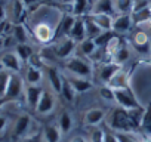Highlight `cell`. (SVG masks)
<instances>
[{
  "mask_svg": "<svg viewBox=\"0 0 151 142\" xmlns=\"http://www.w3.org/2000/svg\"><path fill=\"white\" fill-rule=\"evenodd\" d=\"M15 52L17 55L21 58L22 62H28L31 59V56L34 55V49L28 44V43H21V44H17L15 47Z\"/></svg>",
  "mask_w": 151,
  "mask_h": 142,
  "instance_id": "obj_27",
  "label": "cell"
},
{
  "mask_svg": "<svg viewBox=\"0 0 151 142\" xmlns=\"http://www.w3.org/2000/svg\"><path fill=\"white\" fill-rule=\"evenodd\" d=\"M64 77L68 80V83L73 86V89L76 90V93H85V92H89L92 87H93V83L91 79H83V77H77V76H73V74H68L65 73Z\"/></svg>",
  "mask_w": 151,
  "mask_h": 142,
  "instance_id": "obj_13",
  "label": "cell"
},
{
  "mask_svg": "<svg viewBox=\"0 0 151 142\" xmlns=\"http://www.w3.org/2000/svg\"><path fill=\"white\" fill-rule=\"evenodd\" d=\"M139 130L144 133V136H151V102L145 107L144 115L139 124Z\"/></svg>",
  "mask_w": 151,
  "mask_h": 142,
  "instance_id": "obj_25",
  "label": "cell"
},
{
  "mask_svg": "<svg viewBox=\"0 0 151 142\" xmlns=\"http://www.w3.org/2000/svg\"><path fill=\"white\" fill-rule=\"evenodd\" d=\"M76 43H80V42H83L85 39H88V34H86V24H85V16H80V18H77L76 19V24H74V27L71 28V31H70V34H68Z\"/></svg>",
  "mask_w": 151,
  "mask_h": 142,
  "instance_id": "obj_17",
  "label": "cell"
},
{
  "mask_svg": "<svg viewBox=\"0 0 151 142\" xmlns=\"http://www.w3.org/2000/svg\"><path fill=\"white\" fill-rule=\"evenodd\" d=\"M130 46H132V49H135L142 56L151 55V39L144 30H138L132 34Z\"/></svg>",
  "mask_w": 151,
  "mask_h": 142,
  "instance_id": "obj_5",
  "label": "cell"
},
{
  "mask_svg": "<svg viewBox=\"0 0 151 142\" xmlns=\"http://www.w3.org/2000/svg\"><path fill=\"white\" fill-rule=\"evenodd\" d=\"M27 142H45V139H43L42 133H34V135H30L28 136Z\"/></svg>",
  "mask_w": 151,
  "mask_h": 142,
  "instance_id": "obj_39",
  "label": "cell"
},
{
  "mask_svg": "<svg viewBox=\"0 0 151 142\" xmlns=\"http://www.w3.org/2000/svg\"><path fill=\"white\" fill-rule=\"evenodd\" d=\"M42 80H43V71H42V68L28 65V68L25 71V82H27V85H40Z\"/></svg>",
  "mask_w": 151,
  "mask_h": 142,
  "instance_id": "obj_23",
  "label": "cell"
},
{
  "mask_svg": "<svg viewBox=\"0 0 151 142\" xmlns=\"http://www.w3.org/2000/svg\"><path fill=\"white\" fill-rule=\"evenodd\" d=\"M85 24H86V34H88V39H95V37H98L101 33H102V30L86 15L85 16Z\"/></svg>",
  "mask_w": 151,
  "mask_h": 142,
  "instance_id": "obj_32",
  "label": "cell"
},
{
  "mask_svg": "<svg viewBox=\"0 0 151 142\" xmlns=\"http://www.w3.org/2000/svg\"><path fill=\"white\" fill-rule=\"evenodd\" d=\"M21 2L24 3V6L28 9V8H33V6H36L40 0H21Z\"/></svg>",
  "mask_w": 151,
  "mask_h": 142,
  "instance_id": "obj_42",
  "label": "cell"
},
{
  "mask_svg": "<svg viewBox=\"0 0 151 142\" xmlns=\"http://www.w3.org/2000/svg\"><path fill=\"white\" fill-rule=\"evenodd\" d=\"M55 105H56L55 92L45 89L43 93H42V98H40L37 107H36V113L40 114V115H47V114H50L55 110Z\"/></svg>",
  "mask_w": 151,
  "mask_h": 142,
  "instance_id": "obj_8",
  "label": "cell"
},
{
  "mask_svg": "<svg viewBox=\"0 0 151 142\" xmlns=\"http://www.w3.org/2000/svg\"><path fill=\"white\" fill-rule=\"evenodd\" d=\"M114 36H116L114 31H102V33H101L98 37H95L93 40H95L98 49H105V46L108 44V42H110Z\"/></svg>",
  "mask_w": 151,
  "mask_h": 142,
  "instance_id": "obj_34",
  "label": "cell"
},
{
  "mask_svg": "<svg viewBox=\"0 0 151 142\" xmlns=\"http://www.w3.org/2000/svg\"><path fill=\"white\" fill-rule=\"evenodd\" d=\"M64 68L68 74L77 76V77L92 79V76H93V67H92L91 61H88V58H85V56L73 55L71 58L65 59Z\"/></svg>",
  "mask_w": 151,
  "mask_h": 142,
  "instance_id": "obj_2",
  "label": "cell"
},
{
  "mask_svg": "<svg viewBox=\"0 0 151 142\" xmlns=\"http://www.w3.org/2000/svg\"><path fill=\"white\" fill-rule=\"evenodd\" d=\"M142 142H151V136H142Z\"/></svg>",
  "mask_w": 151,
  "mask_h": 142,
  "instance_id": "obj_45",
  "label": "cell"
},
{
  "mask_svg": "<svg viewBox=\"0 0 151 142\" xmlns=\"http://www.w3.org/2000/svg\"><path fill=\"white\" fill-rule=\"evenodd\" d=\"M91 2H92V3H93V2H95V0H91Z\"/></svg>",
  "mask_w": 151,
  "mask_h": 142,
  "instance_id": "obj_48",
  "label": "cell"
},
{
  "mask_svg": "<svg viewBox=\"0 0 151 142\" xmlns=\"http://www.w3.org/2000/svg\"><path fill=\"white\" fill-rule=\"evenodd\" d=\"M6 19V12H5V8L0 6V22Z\"/></svg>",
  "mask_w": 151,
  "mask_h": 142,
  "instance_id": "obj_43",
  "label": "cell"
},
{
  "mask_svg": "<svg viewBox=\"0 0 151 142\" xmlns=\"http://www.w3.org/2000/svg\"><path fill=\"white\" fill-rule=\"evenodd\" d=\"M47 2H50V0H47Z\"/></svg>",
  "mask_w": 151,
  "mask_h": 142,
  "instance_id": "obj_49",
  "label": "cell"
},
{
  "mask_svg": "<svg viewBox=\"0 0 151 142\" xmlns=\"http://www.w3.org/2000/svg\"><path fill=\"white\" fill-rule=\"evenodd\" d=\"M12 11H14V18L17 21H21L25 11H27V8L24 6V3L21 2V0H14V9Z\"/></svg>",
  "mask_w": 151,
  "mask_h": 142,
  "instance_id": "obj_37",
  "label": "cell"
},
{
  "mask_svg": "<svg viewBox=\"0 0 151 142\" xmlns=\"http://www.w3.org/2000/svg\"><path fill=\"white\" fill-rule=\"evenodd\" d=\"M61 3H64V5H73L74 0H61Z\"/></svg>",
  "mask_w": 151,
  "mask_h": 142,
  "instance_id": "obj_44",
  "label": "cell"
},
{
  "mask_svg": "<svg viewBox=\"0 0 151 142\" xmlns=\"http://www.w3.org/2000/svg\"><path fill=\"white\" fill-rule=\"evenodd\" d=\"M3 101H5L3 98H0V108H2V104H3Z\"/></svg>",
  "mask_w": 151,
  "mask_h": 142,
  "instance_id": "obj_46",
  "label": "cell"
},
{
  "mask_svg": "<svg viewBox=\"0 0 151 142\" xmlns=\"http://www.w3.org/2000/svg\"><path fill=\"white\" fill-rule=\"evenodd\" d=\"M120 71H122V65H119L113 61L104 62L98 70V80L102 85H110L113 82V79L120 73Z\"/></svg>",
  "mask_w": 151,
  "mask_h": 142,
  "instance_id": "obj_7",
  "label": "cell"
},
{
  "mask_svg": "<svg viewBox=\"0 0 151 142\" xmlns=\"http://www.w3.org/2000/svg\"><path fill=\"white\" fill-rule=\"evenodd\" d=\"M77 49L82 53V56H85V58H91L98 52V46L93 39H85L83 42H80L77 44Z\"/></svg>",
  "mask_w": 151,
  "mask_h": 142,
  "instance_id": "obj_22",
  "label": "cell"
},
{
  "mask_svg": "<svg viewBox=\"0 0 151 142\" xmlns=\"http://www.w3.org/2000/svg\"><path fill=\"white\" fill-rule=\"evenodd\" d=\"M33 126V120L28 114H21L15 124H14V136L15 138H25L30 133V129Z\"/></svg>",
  "mask_w": 151,
  "mask_h": 142,
  "instance_id": "obj_14",
  "label": "cell"
},
{
  "mask_svg": "<svg viewBox=\"0 0 151 142\" xmlns=\"http://www.w3.org/2000/svg\"><path fill=\"white\" fill-rule=\"evenodd\" d=\"M11 76H12V73H11V71H8V70H5V68L0 71V98H3V99H5V95L8 92Z\"/></svg>",
  "mask_w": 151,
  "mask_h": 142,
  "instance_id": "obj_30",
  "label": "cell"
},
{
  "mask_svg": "<svg viewBox=\"0 0 151 142\" xmlns=\"http://www.w3.org/2000/svg\"><path fill=\"white\" fill-rule=\"evenodd\" d=\"M102 142H120L117 135L113 130H104V136H102Z\"/></svg>",
  "mask_w": 151,
  "mask_h": 142,
  "instance_id": "obj_38",
  "label": "cell"
},
{
  "mask_svg": "<svg viewBox=\"0 0 151 142\" xmlns=\"http://www.w3.org/2000/svg\"><path fill=\"white\" fill-rule=\"evenodd\" d=\"M70 142H91L88 138H85V136H82V135H77V136H73L71 139H70Z\"/></svg>",
  "mask_w": 151,
  "mask_h": 142,
  "instance_id": "obj_41",
  "label": "cell"
},
{
  "mask_svg": "<svg viewBox=\"0 0 151 142\" xmlns=\"http://www.w3.org/2000/svg\"><path fill=\"white\" fill-rule=\"evenodd\" d=\"M58 126H59L62 135L71 132V129H73V126H74L73 114H71L70 111H62V113L59 114V118H58Z\"/></svg>",
  "mask_w": 151,
  "mask_h": 142,
  "instance_id": "obj_24",
  "label": "cell"
},
{
  "mask_svg": "<svg viewBox=\"0 0 151 142\" xmlns=\"http://www.w3.org/2000/svg\"><path fill=\"white\" fill-rule=\"evenodd\" d=\"M8 127V117L0 115V133L5 132V129Z\"/></svg>",
  "mask_w": 151,
  "mask_h": 142,
  "instance_id": "obj_40",
  "label": "cell"
},
{
  "mask_svg": "<svg viewBox=\"0 0 151 142\" xmlns=\"http://www.w3.org/2000/svg\"><path fill=\"white\" fill-rule=\"evenodd\" d=\"M129 55H130V47H129L127 44L122 43V44L119 46L117 52L114 53V56L111 58V61L116 62V64H119V65H122L123 62H126V61L129 59Z\"/></svg>",
  "mask_w": 151,
  "mask_h": 142,
  "instance_id": "obj_28",
  "label": "cell"
},
{
  "mask_svg": "<svg viewBox=\"0 0 151 142\" xmlns=\"http://www.w3.org/2000/svg\"><path fill=\"white\" fill-rule=\"evenodd\" d=\"M91 8H92L91 0H74V3L71 5V15H74L76 18L86 16L91 14Z\"/></svg>",
  "mask_w": 151,
  "mask_h": 142,
  "instance_id": "obj_19",
  "label": "cell"
},
{
  "mask_svg": "<svg viewBox=\"0 0 151 142\" xmlns=\"http://www.w3.org/2000/svg\"><path fill=\"white\" fill-rule=\"evenodd\" d=\"M120 142H142V136L138 135V132L130 133H116Z\"/></svg>",
  "mask_w": 151,
  "mask_h": 142,
  "instance_id": "obj_36",
  "label": "cell"
},
{
  "mask_svg": "<svg viewBox=\"0 0 151 142\" xmlns=\"http://www.w3.org/2000/svg\"><path fill=\"white\" fill-rule=\"evenodd\" d=\"M91 14H105V15L116 16L117 15L116 2L114 0H95L91 8Z\"/></svg>",
  "mask_w": 151,
  "mask_h": 142,
  "instance_id": "obj_15",
  "label": "cell"
},
{
  "mask_svg": "<svg viewBox=\"0 0 151 142\" xmlns=\"http://www.w3.org/2000/svg\"><path fill=\"white\" fill-rule=\"evenodd\" d=\"M12 36L15 37V40H17L18 44H21V43H28V31H27L25 25H22V24L14 25V28H12Z\"/></svg>",
  "mask_w": 151,
  "mask_h": 142,
  "instance_id": "obj_29",
  "label": "cell"
},
{
  "mask_svg": "<svg viewBox=\"0 0 151 142\" xmlns=\"http://www.w3.org/2000/svg\"><path fill=\"white\" fill-rule=\"evenodd\" d=\"M53 52L58 59H68L74 55L76 49H77V43H76L70 36H61L55 43H53Z\"/></svg>",
  "mask_w": 151,
  "mask_h": 142,
  "instance_id": "obj_4",
  "label": "cell"
},
{
  "mask_svg": "<svg viewBox=\"0 0 151 142\" xmlns=\"http://www.w3.org/2000/svg\"><path fill=\"white\" fill-rule=\"evenodd\" d=\"M43 87L40 85H27L25 86V92H24V96H25V104L36 111V107L42 98V93H43Z\"/></svg>",
  "mask_w": 151,
  "mask_h": 142,
  "instance_id": "obj_11",
  "label": "cell"
},
{
  "mask_svg": "<svg viewBox=\"0 0 151 142\" xmlns=\"http://www.w3.org/2000/svg\"><path fill=\"white\" fill-rule=\"evenodd\" d=\"M116 2V11L119 14H132L135 0H114Z\"/></svg>",
  "mask_w": 151,
  "mask_h": 142,
  "instance_id": "obj_31",
  "label": "cell"
},
{
  "mask_svg": "<svg viewBox=\"0 0 151 142\" xmlns=\"http://www.w3.org/2000/svg\"><path fill=\"white\" fill-rule=\"evenodd\" d=\"M46 77H47V83L50 86V89L55 93H61L62 90V85H64V76L58 71L56 67L53 65H46Z\"/></svg>",
  "mask_w": 151,
  "mask_h": 142,
  "instance_id": "obj_10",
  "label": "cell"
},
{
  "mask_svg": "<svg viewBox=\"0 0 151 142\" xmlns=\"http://www.w3.org/2000/svg\"><path fill=\"white\" fill-rule=\"evenodd\" d=\"M135 25L132 14H119L114 16V22H113V31L116 34H126L132 30V27Z\"/></svg>",
  "mask_w": 151,
  "mask_h": 142,
  "instance_id": "obj_9",
  "label": "cell"
},
{
  "mask_svg": "<svg viewBox=\"0 0 151 142\" xmlns=\"http://www.w3.org/2000/svg\"><path fill=\"white\" fill-rule=\"evenodd\" d=\"M59 95H62V98L67 101V102H74V99H76V90L73 89V86L68 83V80L64 77V85H62V90H61V93Z\"/></svg>",
  "mask_w": 151,
  "mask_h": 142,
  "instance_id": "obj_33",
  "label": "cell"
},
{
  "mask_svg": "<svg viewBox=\"0 0 151 142\" xmlns=\"http://www.w3.org/2000/svg\"><path fill=\"white\" fill-rule=\"evenodd\" d=\"M0 62H2L3 68L11 71V73H19L21 68H22V61L17 55V52H6V53H3L2 58H0Z\"/></svg>",
  "mask_w": 151,
  "mask_h": 142,
  "instance_id": "obj_12",
  "label": "cell"
},
{
  "mask_svg": "<svg viewBox=\"0 0 151 142\" xmlns=\"http://www.w3.org/2000/svg\"><path fill=\"white\" fill-rule=\"evenodd\" d=\"M3 70V65H2V62H0V71H2Z\"/></svg>",
  "mask_w": 151,
  "mask_h": 142,
  "instance_id": "obj_47",
  "label": "cell"
},
{
  "mask_svg": "<svg viewBox=\"0 0 151 142\" xmlns=\"http://www.w3.org/2000/svg\"><path fill=\"white\" fill-rule=\"evenodd\" d=\"M132 18L136 27H148L151 24V6L132 12Z\"/></svg>",
  "mask_w": 151,
  "mask_h": 142,
  "instance_id": "obj_21",
  "label": "cell"
},
{
  "mask_svg": "<svg viewBox=\"0 0 151 142\" xmlns=\"http://www.w3.org/2000/svg\"><path fill=\"white\" fill-rule=\"evenodd\" d=\"M99 95L102 99L108 101V102H114L116 104V99H114V90L110 85H102L99 87Z\"/></svg>",
  "mask_w": 151,
  "mask_h": 142,
  "instance_id": "obj_35",
  "label": "cell"
},
{
  "mask_svg": "<svg viewBox=\"0 0 151 142\" xmlns=\"http://www.w3.org/2000/svg\"><path fill=\"white\" fill-rule=\"evenodd\" d=\"M76 19H77V18H76L74 15H71V14H67V15L62 16L61 24H59V27H58L61 36H68V34H70L71 28H73L74 24H76Z\"/></svg>",
  "mask_w": 151,
  "mask_h": 142,
  "instance_id": "obj_26",
  "label": "cell"
},
{
  "mask_svg": "<svg viewBox=\"0 0 151 142\" xmlns=\"http://www.w3.org/2000/svg\"><path fill=\"white\" fill-rule=\"evenodd\" d=\"M114 90V99L116 104L124 110H136L141 108V102L133 93V90L129 86H122V87H113Z\"/></svg>",
  "mask_w": 151,
  "mask_h": 142,
  "instance_id": "obj_3",
  "label": "cell"
},
{
  "mask_svg": "<svg viewBox=\"0 0 151 142\" xmlns=\"http://www.w3.org/2000/svg\"><path fill=\"white\" fill-rule=\"evenodd\" d=\"M42 136L45 142H61L62 132L58 124H46L42 130Z\"/></svg>",
  "mask_w": 151,
  "mask_h": 142,
  "instance_id": "obj_20",
  "label": "cell"
},
{
  "mask_svg": "<svg viewBox=\"0 0 151 142\" xmlns=\"http://www.w3.org/2000/svg\"><path fill=\"white\" fill-rule=\"evenodd\" d=\"M102 31H113V22H114V16L111 15H105V14H89L88 15Z\"/></svg>",
  "mask_w": 151,
  "mask_h": 142,
  "instance_id": "obj_18",
  "label": "cell"
},
{
  "mask_svg": "<svg viewBox=\"0 0 151 142\" xmlns=\"http://www.w3.org/2000/svg\"><path fill=\"white\" fill-rule=\"evenodd\" d=\"M105 115H107V113L102 108H89L85 113L83 120H85V124L92 126V127H96L102 121H105Z\"/></svg>",
  "mask_w": 151,
  "mask_h": 142,
  "instance_id": "obj_16",
  "label": "cell"
},
{
  "mask_svg": "<svg viewBox=\"0 0 151 142\" xmlns=\"http://www.w3.org/2000/svg\"><path fill=\"white\" fill-rule=\"evenodd\" d=\"M25 92V82L19 76V73H12L11 82L8 86V92L5 95V101H15Z\"/></svg>",
  "mask_w": 151,
  "mask_h": 142,
  "instance_id": "obj_6",
  "label": "cell"
},
{
  "mask_svg": "<svg viewBox=\"0 0 151 142\" xmlns=\"http://www.w3.org/2000/svg\"><path fill=\"white\" fill-rule=\"evenodd\" d=\"M105 124L114 133H130V132H136L139 129L138 124L132 120L129 111L122 107H114L107 113Z\"/></svg>",
  "mask_w": 151,
  "mask_h": 142,
  "instance_id": "obj_1",
  "label": "cell"
}]
</instances>
